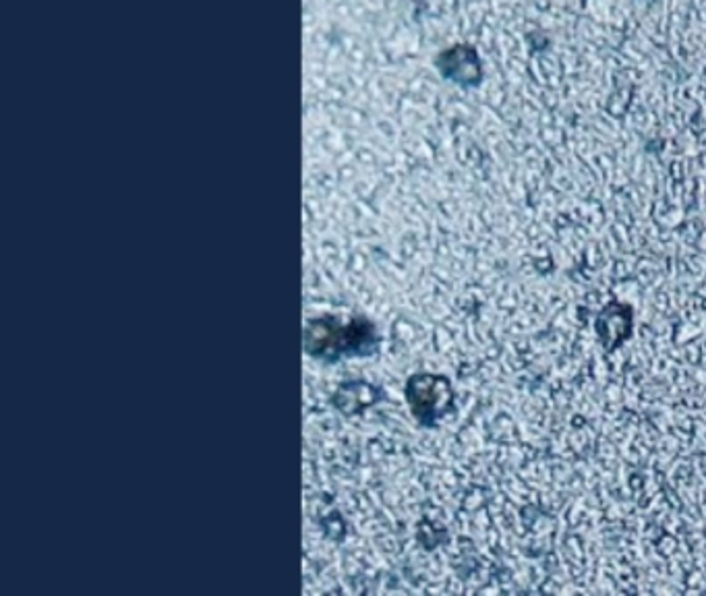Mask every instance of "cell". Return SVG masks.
<instances>
[{"label":"cell","instance_id":"1","mask_svg":"<svg viewBox=\"0 0 706 596\" xmlns=\"http://www.w3.org/2000/svg\"><path fill=\"white\" fill-rule=\"evenodd\" d=\"M634 311L624 303H609L603 307L595 321V332L605 352H615L626 340L632 338Z\"/></svg>","mask_w":706,"mask_h":596}]
</instances>
